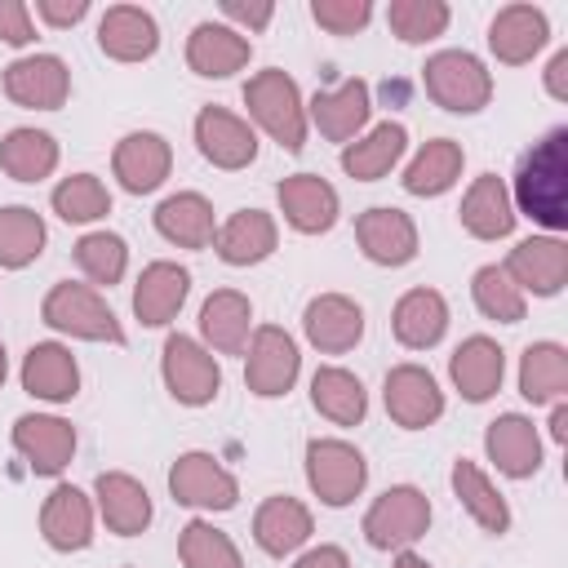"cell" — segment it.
<instances>
[{"instance_id":"5","label":"cell","mask_w":568,"mask_h":568,"mask_svg":"<svg viewBox=\"0 0 568 568\" xmlns=\"http://www.w3.org/2000/svg\"><path fill=\"white\" fill-rule=\"evenodd\" d=\"M430 528V497L417 484H390L373 506L364 510V541L373 550H413Z\"/></svg>"},{"instance_id":"6","label":"cell","mask_w":568,"mask_h":568,"mask_svg":"<svg viewBox=\"0 0 568 568\" xmlns=\"http://www.w3.org/2000/svg\"><path fill=\"white\" fill-rule=\"evenodd\" d=\"M160 377H164V390L178 404H186V408H204L222 390V364H217V355L200 337H186V333H169L164 337Z\"/></svg>"},{"instance_id":"23","label":"cell","mask_w":568,"mask_h":568,"mask_svg":"<svg viewBox=\"0 0 568 568\" xmlns=\"http://www.w3.org/2000/svg\"><path fill=\"white\" fill-rule=\"evenodd\" d=\"M93 519H98L93 497L80 493L75 484H58V488L40 501V537H44L53 550H62V555L84 550V546L93 541Z\"/></svg>"},{"instance_id":"27","label":"cell","mask_w":568,"mask_h":568,"mask_svg":"<svg viewBox=\"0 0 568 568\" xmlns=\"http://www.w3.org/2000/svg\"><path fill=\"white\" fill-rule=\"evenodd\" d=\"M484 453L506 479H528L541 470V435L524 413H501L497 422H488Z\"/></svg>"},{"instance_id":"53","label":"cell","mask_w":568,"mask_h":568,"mask_svg":"<svg viewBox=\"0 0 568 568\" xmlns=\"http://www.w3.org/2000/svg\"><path fill=\"white\" fill-rule=\"evenodd\" d=\"M550 439H555V444L568 439V404H564V399L550 404Z\"/></svg>"},{"instance_id":"26","label":"cell","mask_w":568,"mask_h":568,"mask_svg":"<svg viewBox=\"0 0 568 568\" xmlns=\"http://www.w3.org/2000/svg\"><path fill=\"white\" fill-rule=\"evenodd\" d=\"M448 377H453V386H457V395H462L466 404H488V399L501 390L506 351H501L493 337L475 333V337H466V342L448 355Z\"/></svg>"},{"instance_id":"54","label":"cell","mask_w":568,"mask_h":568,"mask_svg":"<svg viewBox=\"0 0 568 568\" xmlns=\"http://www.w3.org/2000/svg\"><path fill=\"white\" fill-rule=\"evenodd\" d=\"M390 568H435V564H430V559H426V555H417V550H399V555H395V564H390Z\"/></svg>"},{"instance_id":"49","label":"cell","mask_w":568,"mask_h":568,"mask_svg":"<svg viewBox=\"0 0 568 568\" xmlns=\"http://www.w3.org/2000/svg\"><path fill=\"white\" fill-rule=\"evenodd\" d=\"M222 18H226V27L235 22V31L240 36H248V31H262L271 18H275V4L271 0H222Z\"/></svg>"},{"instance_id":"21","label":"cell","mask_w":568,"mask_h":568,"mask_svg":"<svg viewBox=\"0 0 568 568\" xmlns=\"http://www.w3.org/2000/svg\"><path fill=\"white\" fill-rule=\"evenodd\" d=\"M550 40V18L537 4H506L488 22V49L501 67H524L532 62Z\"/></svg>"},{"instance_id":"22","label":"cell","mask_w":568,"mask_h":568,"mask_svg":"<svg viewBox=\"0 0 568 568\" xmlns=\"http://www.w3.org/2000/svg\"><path fill=\"white\" fill-rule=\"evenodd\" d=\"M186 297H191V271L160 257V262L142 266V275L133 284V315L142 320V328H164L178 320Z\"/></svg>"},{"instance_id":"19","label":"cell","mask_w":568,"mask_h":568,"mask_svg":"<svg viewBox=\"0 0 568 568\" xmlns=\"http://www.w3.org/2000/svg\"><path fill=\"white\" fill-rule=\"evenodd\" d=\"M93 510L106 524V532H115V537H138L155 519L146 484L133 479L129 470H102L93 479Z\"/></svg>"},{"instance_id":"17","label":"cell","mask_w":568,"mask_h":568,"mask_svg":"<svg viewBox=\"0 0 568 568\" xmlns=\"http://www.w3.org/2000/svg\"><path fill=\"white\" fill-rule=\"evenodd\" d=\"M302 333L320 355H346L364 342V306L346 293H320L302 311Z\"/></svg>"},{"instance_id":"14","label":"cell","mask_w":568,"mask_h":568,"mask_svg":"<svg viewBox=\"0 0 568 568\" xmlns=\"http://www.w3.org/2000/svg\"><path fill=\"white\" fill-rule=\"evenodd\" d=\"M355 244L377 266H408L417 257V222L395 204H373L355 217Z\"/></svg>"},{"instance_id":"45","label":"cell","mask_w":568,"mask_h":568,"mask_svg":"<svg viewBox=\"0 0 568 568\" xmlns=\"http://www.w3.org/2000/svg\"><path fill=\"white\" fill-rule=\"evenodd\" d=\"M178 559H182V568H244L240 546L209 519H191L178 532Z\"/></svg>"},{"instance_id":"2","label":"cell","mask_w":568,"mask_h":568,"mask_svg":"<svg viewBox=\"0 0 568 568\" xmlns=\"http://www.w3.org/2000/svg\"><path fill=\"white\" fill-rule=\"evenodd\" d=\"M244 106H248V124L262 129L271 142H280L288 155H297L306 146V102L302 89L288 71L266 67L257 75H248L244 84Z\"/></svg>"},{"instance_id":"25","label":"cell","mask_w":568,"mask_h":568,"mask_svg":"<svg viewBox=\"0 0 568 568\" xmlns=\"http://www.w3.org/2000/svg\"><path fill=\"white\" fill-rule=\"evenodd\" d=\"M248 58H253V40L226 22H195L186 36V67L204 80H226L244 71Z\"/></svg>"},{"instance_id":"15","label":"cell","mask_w":568,"mask_h":568,"mask_svg":"<svg viewBox=\"0 0 568 568\" xmlns=\"http://www.w3.org/2000/svg\"><path fill=\"white\" fill-rule=\"evenodd\" d=\"M501 271L515 280L524 297H555L568 284V244L559 235H528L510 248Z\"/></svg>"},{"instance_id":"11","label":"cell","mask_w":568,"mask_h":568,"mask_svg":"<svg viewBox=\"0 0 568 568\" xmlns=\"http://www.w3.org/2000/svg\"><path fill=\"white\" fill-rule=\"evenodd\" d=\"M4 98L27 111H58L71 98V71L58 53H27L4 67Z\"/></svg>"},{"instance_id":"34","label":"cell","mask_w":568,"mask_h":568,"mask_svg":"<svg viewBox=\"0 0 568 568\" xmlns=\"http://www.w3.org/2000/svg\"><path fill=\"white\" fill-rule=\"evenodd\" d=\"M404 151H408V129L399 120H382L342 146V173L355 182H377L404 160Z\"/></svg>"},{"instance_id":"41","label":"cell","mask_w":568,"mask_h":568,"mask_svg":"<svg viewBox=\"0 0 568 568\" xmlns=\"http://www.w3.org/2000/svg\"><path fill=\"white\" fill-rule=\"evenodd\" d=\"M44 217L31 204H4L0 209V266L4 271H22L44 253Z\"/></svg>"},{"instance_id":"33","label":"cell","mask_w":568,"mask_h":568,"mask_svg":"<svg viewBox=\"0 0 568 568\" xmlns=\"http://www.w3.org/2000/svg\"><path fill=\"white\" fill-rule=\"evenodd\" d=\"M390 333L404 351H430L448 333V302L439 288H408L390 311Z\"/></svg>"},{"instance_id":"52","label":"cell","mask_w":568,"mask_h":568,"mask_svg":"<svg viewBox=\"0 0 568 568\" xmlns=\"http://www.w3.org/2000/svg\"><path fill=\"white\" fill-rule=\"evenodd\" d=\"M293 568H351V555L342 546H311L297 555Z\"/></svg>"},{"instance_id":"3","label":"cell","mask_w":568,"mask_h":568,"mask_svg":"<svg viewBox=\"0 0 568 568\" xmlns=\"http://www.w3.org/2000/svg\"><path fill=\"white\" fill-rule=\"evenodd\" d=\"M40 320L53 328V333H67V337H80V342H111V346H124V324L115 320V311L106 306L102 288L93 284H80V280H58L44 302H40Z\"/></svg>"},{"instance_id":"32","label":"cell","mask_w":568,"mask_h":568,"mask_svg":"<svg viewBox=\"0 0 568 568\" xmlns=\"http://www.w3.org/2000/svg\"><path fill=\"white\" fill-rule=\"evenodd\" d=\"M275 244H280V226L266 209H235L213 235V253L226 266H257L275 253Z\"/></svg>"},{"instance_id":"16","label":"cell","mask_w":568,"mask_h":568,"mask_svg":"<svg viewBox=\"0 0 568 568\" xmlns=\"http://www.w3.org/2000/svg\"><path fill=\"white\" fill-rule=\"evenodd\" d=\"M368 115H373V93H368V80H359V75H351L306 102V124H315L328 142H342V146L368 129Z\"/></svg>"},{"instance_id":"28","label":"cell","mask_w":568,"mask_h":568,"mask_svg":"<svg viewBox=\"0 0 568 568\" xmlns=\"http://www.w3.org/2000/svg\"><path fill=\"white\" fill-rule=\"evenodd\" d=\"M98 49L111 62H146L160 49V22L142 4H111L98 18Z\"/></svg>"},{"instance_id":"4","label":"cell","mask_w":568,"mask_h":568,"mask_svg":"<svg viewBox=\"0 0 568 568\" xmlns=\"http://www.w3.org/2000/svg\"><path fill=\"white\" fill-rule=\"evenodd\" d=\"M426 98L453 115H475L493 102V71L470 49H439L422 67Z\"/></svg>"},{"instance_id":"39","label":"cell","mask_w":568,"mask_h":568,"mask_svg":"<svg viewBox=\"0 0 568 568\" xmlns=\"http://www.w3.org/2000/svg\"><path fill=\"white\" fill-rule=\"evenodd\" d=\"M519 395L528 404H559L568 395V351L559 342H528L524 346Z\"/></svg>"},{"instance_id":"8","label":"cell","mask_w":568,"mask_h":568,"mask_svg":"<svg viewBox=\"0 0 568 568\" xmlns=\"http://www.w3.org/2000/svg\"><path fill=\"white\" fill-rule=\"evenodd\" d=\"M302 373V351L280 324H257L244 346V386L257 399H280Z\"/></svg>"},{"instance_id":"20","label":"cell","mask_w":568,"mask_h":568,"mask_svg":"<svg viewBox=\"0 0 568 568\" xmlns=\"http://www.w3.org/2000/svg\"><path fill=\"white\" fill-rule=\"evenodd\" d=\"M280 213L297 235H324L337 226L342 217V200L333 191V182H324L320 173H293L275 186Z\"/></svg>"},{"instance_id":"47","label":"cell","mask_w":568,"mask_h":568,"mask_svg":"<svg viewBox=\"0 0 568 568\" xmlns=\"http://www.w3.org/2000/svg\"><path fill=\"white\" fill-rule=\"evenodd\" d=\"M311 18L328 36H355L373 22V0H311Z\"/></svg>"},{"instance_id":"36","label":"cell","mask_w":568,"mask_h":568,"mask_svg":"<svg viewBox=\"0 0 568 568\" xmlns=\"http://www.w3.org/2000/svg\"><path fill=\"white\" fill-rule=\"evenodd\" d=\"M448 484H453L457 506H462V510H466L484 532H493V537L510 532V506H506V497L497 493V484L479 470V462L457 457V462H453V470H448Z\"/></svg>"},{"instance_id":"9","label":"cell","mask_w":568,"mask_h":568,"mask_svg":"<svg viewBox=\"0 0 568 568\" xmlns=\"http://www.w3.org/2000/svg\"><path fill=\"white\" fill-rule=\"evenodd\" d=\"M169 497L186 510H231L240 501V479L213 453L191 448L169 466Z\"/></svg>"},{"instance_id":"13","label":"cell","mask_w":568,"mask_h":568,"mask_svg":"<svg viewBox=\"0 0 568 568\" xmlns=\"http://www.w3.org/2000/svg\"><path fill=\"white\" fill-rule=\"evenodd\" d=\"M169 169H173V146H169V138L155 133V129H133V133H124V138L115 142V151H111V173H115V182H120L129 195H151V191H160L164 178H169Z\"/></svg>"},{"instance_id":"38","label":"cell","mask_w":568,"mask_h":568,"mask_svg":"<svg viewBox=\"0 0 568 568\" xmlns=\"http://www.w3.org/2000/svg\"><path fill=\"white\" fill-rule=\"evenodd\" d=\"M311 408L320 417H328L333 426H359L368 417V390L351 368L324 364L311 377Z\"/></svg>"},{"instance_id":"7","label":"cell","mask_w":568,"mask_h":568,"mask_svg":"<svg viewBox=\"0 0 568 568\" xmlns=\"http://www.w3.org/2000/svg\"><path fill=\"white\" fill-rule=\"evenodd\" d=\"M306 484H311V493L324 506L342 510V506H351L364 493L368 462H364V453L351 439H333V435L311 439L306 444Z\"/></svg>"},{"instance_id":"55","label":"cell","mask_w":568,"mask_h":568,"mask_svg":"<svg viewBox=\"0 0 568 568\" xmlns=\"http://www.w3.org/2000/svg\"><path fill=\"white\" fill-rule=\"evenodd\" d=\"M4 377H9V355H4V342H0V386H4Z\"/></svg>"},{"instance_id":"37","label":"cell","mask_w":568,"mask_h":568,"mask_svg":"<svg viewBox=\"0 0 568 568\" xmlns=\"http://www.w3.org/2000/svg\"><path fill=\"white\" fill-rule=\"evenodd\" d=\"M462 169H466L462 142H453V138H430V142L417 146V155L404 164V178H399V182H404L408 195L435 200V195H444V191L457 186Z\"/></svg>"},{"instance_id":"50","label":"cell","mask_w":568,"mask_h":568,"mask_svg":"<svg viewBox=\"0 0 568 568\" xmlns=\"http://www.w3.org/2000/svg\"><path fill=\"white\" fill-rule=\"evenodd\" d=\"M84 13H89V0H36V18L58 27V31L75 27Z\"/></svg>"},{"instance_id":"46","label":"cell","mask_w":568,"mask_h":568,"mask_svg":"<svg viewBox=\"0 0 568 568\" xmlns=\"http://www.w3.org/2000/svg\"><path fill=\"white\" fill-rule=\"evenodd\" d=\"M448 18H453V9L444 0H390L386 4V27L404 44L439 40L448 31Z\"/></svg>"},{"instance_id":"12","label":"cell","mask_w":568,"mask_h":568,"mask_svg":"<svg viewBox=\"0 0 568 568\" xmlns=\"http://www.w3.org/2000/svg\"><path fill=\"white\" fill-rule=\"evenodd\" d=\"M191 133H195V151L213 169L235 173V169H248L257 160V129L226 106H200Z\"/></svg>"},{"instance_id":"51","label":"cell","mask_w":568,"mask_h":568,"mask_svg":"<svg viewBox=\"0 0 568 568\" xmlns=\"http://www.w3.org/2000/svg\"><path fill=\"white\" fill-rule=\"evenodd\" d=\"M541 84H546V93L555 102H568V49H555V58L541 71Z\"/></svg>"},{"instance_id":"29","label":"cell","mask_w":568,"mask_h":568,"mask_svg":"<svg viewBox=\"0 0 568 568\" xmlns=\"http://www.w3.org/2000/svg\"><path fill=\"white\" fill-rule=\"evenodd\" d=\"M253 337V302L240 288H213L200 306V342L213 355H244Z\"/></svg>"},{"instance_id":"42","label":"cell","mask_w":568,"mask_h":568,"mask_svg":"<svg viewBox=\"0 0 568 568\" xmlns=\"http://www.w3.org/2000/svg\"><path fill=\"white\" fill-rule=\"evenodd\" d=\"M49 204L67 226H89V222L111 213V191H106V182L98 173H71V178H62L53 186Z\"/></svg>"},{"instance_id":"44","label":"cell","mask_w":568,"mask_h":568,"mask_svg":"<svg viewBox=\"0 0 568 568\" xmlns=\"http://www.w3.org/2000/svg\"><path fill=\"white\" fill-rule=\"evenodd\" d=\"M470 297H475L479 315L497 320V324H519L528 315V297L515 288V280L497 262H488V266H479L470 275Z\"/></svg>"},{"instance_id":"43","label":"cell","mask_w":568,"mask_h":568,"mask_svg":"<svg viewBox=\"0 0 568 568\" xmlns=\"http://www.w3.org/2000/svg\"><path fill=\"white\" fill-rule=\"evenodd\" d=\"M71 253H75L80 275H84L93 288H111V284H120L124 271H129V244H124V235H115V231H89V235L75 240Z\"/></svg>"},{"instance_id":"10","label":"cell","mask_w":568,"mask_h":568,"mask_svg":"<svg viewBox=\"0 0 568 568\" xmlns=\"http://www.w3.org/2000/svg\"><path fill=\"white\" fill-rule=\"evenodd\" d=\"M382 404H386V417L404 430H426L444 417V390L435 373L422 364H395L382 382Z\"/></svg>"},{"instance_id":"40","label":"cell","mask_w":568,"mask_h":568,"mask_svg":"<svg viewBox=\"0 0 568 568\" xmlns=\"http://www.w3.org/2000/svg\"><path fill=\"white\" fill-rule=\"evenodd\" d=\"M58 138L44 129H9L0 138V169L13 182H44L58 169Z\"/></svg>"},{"instance_id":"31","label":"cell","mask_w":568,"mask_h":568,"mask_svg":"<svg viewBox=\"0 0 568 568\" xmlns=\"http://www.w3.org/2000/svg\"><path fill=\"white\" fill-rule=\"evenodd\" d=\"M457 217H462V231L475 235V240H484V244L506 240V235L515 231V222H519V217H515V204H510V191H506V178L479 173V178L466 186Z\"/></svg>"},{"instance_id":"1","label":"cell","mask_w":568,"mask_h":568,"mask_svg":"<svg viewBox=\"0 0 568 568\" xmlns=\"http://www.w3.org/2000/svg\"><path fill=\"white\" fill-rule=\"evenodd\" d=\"M506 191H510L515 217L524 213L550 235L568 226V129L564 124H555L541 142H532L519 155L515 182Z\"/></svg>"},{"instance_id":"35","label":"cell","mask_w":568,"mask_h":568,"mask_svg":"<svg viewBox=\"0 0 568 568\" xmlns=\"http://www.w3.org/2000/svg\"><path fill=\"white\" fill-rule=\"evenodd\" d=\"M155 231L178 248H213L217 217L200 191H173L155 204Z\"/></svg>"},{"instance_id":"30","label":"cell","mask_w":568,"mask_h":568,"mask_svg":"<svg viewBox=\"0 0 568 568\" xmlns=\"http://www.w3.org/2000/svg\"><path fill=\"white\" fill-rule=\"evenodd\" d=\"M18 377H22V390L44 404H67L80 395V364H75L71 346H62V342H36L22 355Z\"/></svg>"},{"instance_id":"18","label":"cell","mask_w":568,"mask_h":568,"mask_svg":"<svg viewBox=\"0 0 568 568\" xmlns=\"http://www.w3.org/2000/svg\"><path fill=\"white\" fill-rule=\"evenodd\" d=\"M13 448L36 475H62L75 457V426L58 413H22L13 422Z\"/></svg>"},{"instance_id":"48","label":"cell","mask_w":568,"mask_h":568,"mask_svg":"<svg viewBox=\"0 0 568 568\" xmlns=\"http://www.w3.org/2000/svg\"><path fill=\"white\" fill-rule=\"evenodd\" d=\"M0 40L13 49H27L36 40V22H31L27 0H0Z\"/></svg>"},{"instance_id":"24","label":"cell","mask_w":568,"mask_h":568,"mask_svg":"<svg viewBox=\"0 0 568 568\" xmlns=\"http://www.w3.org/2000/svg\"><path fill=\"white\" fill-rule=\"evenodd\" d=\"M315 532V519H311V506L288 497V493H275L266 497L257 510H253V541L257 550H266L271 559H284V555H297Z\"/></svg>"}]
</instances>
